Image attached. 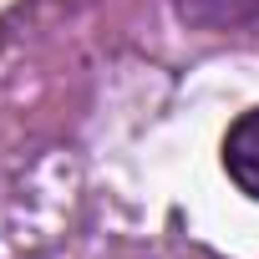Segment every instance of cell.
I'll return each mask as SVG.
<instances>
[{"mask_svg":"<svg viewBox=\"0 0 259 259\" xmlns=\"http://www.w3.org/2000/svg\"><path fill=\"white\" fill-rule=\"evenodd\" d=\"M173 11L193 31H239L259 21V0H173Z\"/></svg>","mask_w":259,"mask_h":259,"instance_id":"7a4b0ae2","label":"cell"},{"mask_svg":"<svg viewBox=\"0 0 259 259\" xmlns=\"http://www.w3.org/2000/svg\"><path fill=\"white\" fill-rule=\"evenodd\" d=\"M224 168L249 198H259V107H249L224 133Z\"/></svg>","mask_w":259,"mask_h":259,"instance_id":"6da1fadb","label":"cell"}]
</instances>
